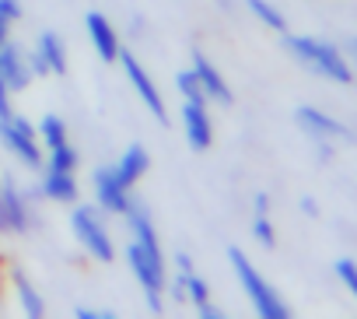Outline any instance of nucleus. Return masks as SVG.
<instances>
[{"instance_id":"obj_1","label":"nucleus","mask_w":357,"mask_h":319,"mask_svg":"<svg viewBox=\"0 0 357 319\" xmlns=\"http://www.w3.org/2000/svg\"><path fill=\"white\" fill-rule=\"evenodd\" d=\"M280 46H284V53H287L294 64H301V67H305L308 74H315V77H326V81H333V84H350V81L357 77L333 39L298 36V32L287 29V32H280Z\"/></svg>"},{"instance_id":"obj_2","label":"nucleus","mask_w":357,"mask_h":319,"mask_svg":"<svg viewBox=\"0 0 357 319\" xmlns=\"http://www.w3.org/2000/svg\"><path fill=\"white\" fill-rule=\"evenodd\" d=\"M225 256H228V267H231L238 288L245 291V298H249V305H252V312H256L259 319H291V305H287L284 295L263 277V270L249 260V253H245L242 246H228Z\"/></svg>"},{"instance_id":"obj_3","label":"nucleus","mask_w":357,"mask_h":319,"mask_svg":"<svg viewBox=\"0 0 357 319\" xmlns=\"http://www.w3.org/2000/svg\"><path fill=\"white\" fill-rule=\"evenodd\" d=\"M109 214L98 207V204H84V200H74L70 204V235H74V242L81 246V253L91 260V263H102V267H109V263H116V239H112V232H109V221H105Z\"/></svg>"},{"instance_id":"obj_4","label":"nucleus","mask_w":357,"mask_h":319,"mask_svg":"<svg viewBox=\"0 0 357 319\" xmlns=\"http://www.w3.org/2000/svg\"><path fill=\"white\" fill-rule=\"evenodd\" d=\"M39 183L22 186L15 176H0V235H32L39 228Z\"/></svg>"},{"instance_id":"obj_5","label":"nucleus","mask_w":357,"mask_h":319,"mask_svg":"<svg viewBox=\"0 0 357 319\" xmlns=\"http://www.w3.org/2000/svg\"><path fill=\"white\" fill-rule=\"evenodd\" d=\"M123 260H126V270H130V277L137 281V288L144 295V305L151 312H165V284H168V274H172L168 270V256L165 253H151L140 242L126 239Z\"/></svg>"},{"instance_id":"obj_6","label":"nucleus","mask_w":357,"mask_h":319,"mask_svg":"<svg viewBox=\"0 0 357 319\" xmlns=\"http://www.w3.org/2000/svg\"><path fill=\"white\" fill-rule=\"evenodd\" d=\"M0 144H4L15 162L25 165L29 172H39L43 162H46V151H43V144L36 137V123L25 119L22 112L0 116Z\"/></svg>"},{"instance_id":"obj_7","label":"nucleus","mask_w":357,"mask_h":319,"mask_svg":"<svg viewBox=\"0 0 357 319\" xmlns=\"http://www.w3.org/2000/svg\"><path fill=\"white\" fill-rule=\"evenodd\" d=\"M119 67H123V74H126V81H130L137 102L151 112V119H158L161 126H168V105H165V95H161V88L154 84L151 71L137 60V53L123 50V53H119Z\"/></svg>"},{"instance_id":"obj_8","label":"nucleus","mask_w":357,"mask_h":319,"mask_svg":"<svg viewBox=\"0 0 357 319\" xmlns=\"http://www.w3.org/2000/svg\"><path fill=\"white\" fill-rule=\"evenodd\" d=\"M133 193H137V190L123 186V179L116 176L112 162L91 169V197H95V204H98L109 218H123L126 207H130V200H133Z\"/></svg>"},{"instance_id":"obj_9","label":"nucleus","mask_w":357,"mask_h":319,"mask_svg":"<svg viewBox=\"0 0 357 319\" xmlns=\"http://www.w3.org/2000/svg\"><path fill=\"white\" fill-rule=\"evenodd\" d=\"M81 25H84V36H88V43H91L95 57H98L105 67L119 64V53H123V36H119V29L109 22V15H102V11H84Z\"/></svg>"},{"instance_id":"obj_10","label":"nucleus","mask_w":357,"mask_h":319,"mask_svg":"<svg viewBox=\"0 0 357 319\" xmlns=\"http://www.w3.org/2000/svg\"><path fill=\"white\" fill-rule=\"evenodd\" d=\"M190 67H193V74L200 77V84H204L211 105H221V109H231V105H235V91H231L228 77L221 74V67H218L200 46L190 50Z\"/></svg>"},{"instance_id":"obj_11","label":"nucleus","mask_w":357,"mask_h":319,"mask_svg":"<svg viewBox=\"0 0 357 319\" xmlns=\"http://www.w3.org/2000/svg\"><path fill=\"white\" fill-rule=\"evenodd\" d=\"M178 119H183L186 144L197 154L214 147V119H211V105L207 102H183V105H178Z\"/></svg>"},{"instance_id":"obj_12","label":"nucleus","mask_w":357,"mask_h":319,"mask_svg":"<svg viewBox=\"0 0 357 319\" xmlns=\"http://www.w3.org/2000/svg\"><path fill=\"white\" fill-rule=\"evenodd\" d=\"M294 126L312 137V140H350L354 133L347 130V123H340L336 116H329L319 105H298L294 109Z\"/></svg>"},{"instance_id":"obj_13","label":"nucleus","mask_w":357,"mask_h":319,"mask_svg":"<svg viewBox=\"0 0 357 319\" xmlns=\"http://www.w3.org/2000/svg\"><path fill=\"white\" fill-rule=\"evenodd\" d=\"M36 176H39V193H43V200H46V204H63V207H70L74 200H81V183H77V172L43 165Z\"/></svg>"},{"instance_id":"obj_14","label":"nucleus","mask_w":357,"mask_h":319,"mask_svg":"<svg viewBox=\"0 0 357 319\" xmlns=\"http://www.w3.org/2000/svg\"><path fill=\"white\" fill-rule=\"evenodd\" d=\"M0 77L11 88V95H22L36 81L32 71H29V60H25V46H18L15 39L0 43Z\"/></svg>"},{"instance_id":"obj_15","label":"nucleus","mask_w":357,"mask_h":319,"mask_svg":"<svg viewBox=\"0 0 357 319\" xmlns=\"http://www.w3.org/2000/svg\"><path fill=\"white\" fill-rule=\"evenodd\" d=\"M112 169H116V176L123 179V186L137 190V183L151 172V151H147L140 140H133V144H126V147L119 151V158L112 162Z\"/></svg>"},{"instance_id":"obj_16","label":"nucleus","mask_w":357,"mask_h":319,"mask_svg":"<svg viewBox=\"0 0 357 319\" xmlns=\"http://www.w3.org/2000/svg\"><path fill=\"white\" fill-rule=\"evenodd\" d=\"M11 291H15V298H18V305H22V312H25V319H43L46 316V295L36 288V281L22 270V267H11Z\"/></svg>"},{"instance_id":"obj_17","label":"nucleus","mask_w":357,"mask_h":319,"mask_svg":"<svg viewBox=\"0 0 357 319\" xmlns=\"http://www.w3.org/2000/svg\"><path fill=\"white\" fill-rule=\"evenodd\" d=\"M32 50L46 60V67H50V74H53V77H63V74H67V67H70V53H67V43H63V36H60V32L43 29V32L36 36Z\"/></svg>"},{"instance_id":"obj_18","label":"nucleus","mask_w":357,"mask_h":319,"mask_svg":"<svg viewBox=\"0 0 357 319\" xmlns=\"http://www.w3.org/2000/svg\"><path fill=\"white\" fill-rule=\"evenodd\" d=\"M242 4H245V11L263 25V29H270V32H287V15L277 8V4H270V0H242Z\"/></svg>"},{"instance_id":"obj_19","label":"nucleus","mask_w":357,"mask_h":319,"mask_svg":"<svg viewBox=\"0 0 357 319\" xmlns=\"http://www.w3.org/2000/svg\"><path fill=\"white\" fill-rule=\"evenodd\" d=\"M36 137L43 144V151L56 147V144H67L70 140V130H67V119L56 116V112H46L39 123H36Z\"/></svg>"},{"instance_id":"obj_20","label":"nucleus","mask_w":357,"mask_h":319,"mask_svg":"<svg viewBox=\"0 0 357 319\" xmlns=\"http://www.w3.org/2000/svg\"><path fill=\"white\" fill-rule=\"evenodd\" d=\"M172 84H175V91H178V98H183V102H207V91H204L200 77L193 74V67H183V71H175ZM207 105H211V102H207Z\"/></svg>"},{"instance_id":"obj_21","label":"nucleus","mask_w":357,"mask_h":319,"mask_svg":"<svg viewBox=\"0 0 357 319\" xmlns=\"http://www.w3.org/2000/svg\"><path fill=\"white\" fill-rule=\"evenodd\" d=\"M43 165H53V169H67V172H77L81 169V151L67 140V144H56L46 151V162Z\"/></svg>"},{"instance_id":"obj_22","label":"nucleus","mask_w":357,"mask_h":319,"mask_svg":"<svg viewBox=\"0 0 357 319\" xmlns=\"http://www.w3.org/2000/svg\"><path fill=\"white\" fill-rule=\"evenodd\" d=\"M249 235H252L256 246H263V249H277V225H273L270 214H252V221H249Z\"/></svg>"},{"instance_id":"obj_23","label":"nucleus","mask_w":357,"mask_h":319,"mask_svg":"<svg viewBox=\"0 0 357 319\" xmlns=\"http://www.w3.org/2000/svg\"><path fill=\"white\" fill-rule=\"evenodd\" d=\"M178 277H183V288H186V302H190V305H200V302L211 298V284H207V277H204L200 270L178 274Z\"/></svg>"},{"instance_id":"obj_24","label":"nucleus","mask_w":357,"mask_h":319,"mask_svg":"<svg viewBox=\"0 0 357 319\" xmlns=\"http://www.w3.org/2000/svg\"><path fill=\"white\" fill-rule=\"evenodd\" d=\"M333 274H336V281L357 298V260H350V256L333 260Z\"/></svg>"},{"instance_id":"obj_25","label":"nucleus","mask_w":357,"mask_h":319,"mask_svg":"<svg viewBox=\"0 0 357 319\" xmlns=\"http://www.w3.org/2000/svg\"><path fill=\"white\" fill-rule=\"evenodd\" d=\"M25 60H29V71H32V77H36V81H39V77H53V74H50V67H46V60H43L32 46L25 50Z\"/></svg>"},{"instance_id":"obj_26","label":"nucleus","mask_w":357,"mask_h":319,"mask_svg":"<svg viewBox=\"0 0 357 319\" xmlns=\"http://www.w3.org/2000/svg\"><path fill=\"white\" fill-rule=\"evenodd\" d=\"M0 15H4L11 25H18L25 18V8H22V0H0Z\"/></svg>"},{"instance_id":"obj_27","label":"nucleus","mask_w":357,"mask_h":319,"mask_svg":"<svg viewBox=\"0 0 357 319\" xmlns=\"http://www.w3.org/2000/svg\"><path fill=\"white\" fill-rule=\"evenodd\" d=\"M336 46H340V53H343V60L350 64V71L357 74V36H347V39H340Z\"/></svg>"},{"instance_id":"obj_28","label":"nucleus","mask_w":357,"mask_h":319,"mask_svg":"<svg viewBox=\"0 0 357 319\" xmlns=\"http://www.w3.org/2000/svg\"><path fill=\"white\" fill-rule=\"evenodd\" d=\"M175 274H190V270H197V263H193V256L186 253V249H178V253H172V263H168Z\"/></svg>"},{"instance_id":"obj_29","label":"nucleus","mask_w":357,"mask_h":319,"mask_svg":"<svg viewBox=\"0 0 357 319\" xmlns=\"http://www.w3.org/2000/svg\"><path fill=\"white\" fill-rule=\"evenodd\" d=\"M74 316H77V319H116L112 309H95V305H77Z\"/></svg>"},{"instance_id":"obj_30","label":"nucleus","mask_w":357,"mask_h":319,"mask_svg":"<svg viewBox=\"0 0 357 319\" xmlns=\"http://www.w3.org/2000/svg\"><path fill=\"white\" fill-rule=\"evenodd\" d=\"M193 312H197L200 319H225V309H221V305H214V298H207V302L193 305Z\"/></svg>"},{"instance_id":"obj_31","label":"nucleus","mask_w":357,"mask_h":319,"mask_svg":"<svg viewBox=\"0 0 357 319\" xmlns=\"http://www.w3.org/2000/svg\"><path fill=\"white\" fill-rule=\"evenodd\" d=\"M270 211H273L270 193H266V190H256V193H252V214H270Z\"/></svg>"},{"instance_id":"obj_32","label":"nucleus","mask_w":357,"mask_h":319,"mask_svg":"<svg viewBox=\"0 0 357 319\" xmlns=\"http://www.w3.org/2000/svg\"><path fill=\"white\" fill-rule=\"evenodd\" d=\"M11 112H15V95L4 84V77H0V116H11Z\"/></svg>"},{"instance_id":"obj_33","label":"nucleus","mask_w":357,"mask_h":319,"mask_svg":"<svg viewBox=\"0 0 357 319\" xmlns=\"http://www.w3.org/2000/svg\"><path fill=\"white\" fill-rule=\"evenodd\" d=\"M315 158L326 165V162H333V144L329 140H315Z\"/></svg>"},{"instance_id":"obj_34","label":"nucleus","mask_w":357,"mask_h":319,"mask_svg":"<svg viewBox=\"0 0 357 319\" xmlns=\"http://www.w3.org/2000/svg\"><path fill=\"white\" fill-rule=\"evenodd\" d=\"M298 207H301V214H305V218H319V204H315V197H301V200H298Z\"/></svg>"},{"instance_id":"obj_35","label":"nucleus","mask_w":357,"mask_h":319,"mask_svg":"<svg viewBox=\"0 0 357 319\" xmlns=\"http://www.w3.org/2000/svg\"><path fill=\"white\" fill-rule=\"evenodd\" d=\"M11 29H15V25H11L4 15H0V43H8V39H11Z\"/></svg>"}]
</instances>
